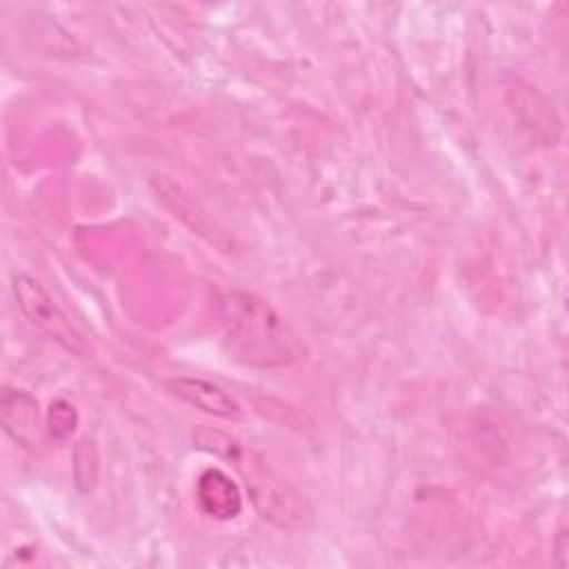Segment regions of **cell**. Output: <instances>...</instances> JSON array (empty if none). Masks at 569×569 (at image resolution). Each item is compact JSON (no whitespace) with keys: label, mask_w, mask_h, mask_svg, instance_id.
<instances>
[{"label":"cell","mask_w":569,"mask_h":569,"mask_svg":"<svg viewBox=\"0 0 569 569\" xmlns=\"http://www.w3.org/2000/svg\"><path fill=\"white\" fill-rule=\"evenodd\" d=\"M218 316L233 358L251 367H284L302 358L305 345L289 322L262 298L247 291L218 296Z\"/></svg>","instance_id":"1"},{"label":"cell","mask_w":569,"mask_h":569,"mask_svg":"<svg viewBox=\"0 0 569 569\" xmlns=\"http://www.w3.org/2000/svg\"><path fill=\"white\" fill-rule=\"evenodd\" d=\"M13 296L20 311L33 327H38L42 333H47L69 353L82 356V358L87 356L89 349L84 338L71 325V320L60 311V307L53 302L49 291L36 278L27 273H18L13 278Z\"/></svg>","instance_id":"2"},{"label":"cell","mask_w":569,"mask_h":569,"mask_svg":"<svg viewBox=\"0 0 569 569\" xmlns=\"http://www.w3.org/2000/svg\"><path fill=\"white\" fill-rule=\"evenodd\" d=\"M151 187L158 196V200L164 202L167 209L173 211L176 218H180L193 233H198L200 238H204L209 244L218 247L220 251H233V240L231 236L218 224V220L213 216H209L207 209H202V204L187 193L176 180L167 178V176H156L151 180Z\"/></svg>","instance_id":"3"},{"label":"cell","mask_w":569,"mask_h":569,"mask_svg":"<svg viewBox=\"0 0 569 569\" xmlns=\"http://www.w3.org/2000/svg\"><path fill=\"white\" fill-rule=\"evenodd\" d=\"M249 493L258 507V511L280 527H296L302 518L305 502L302 498L291 491L287 485L278 482L276 478L267 476L264 471H256L247 476Z\"/></svg>","instance_id":"4"},{"label":"cell","mask_w":569,"mask_h":569,"mask_svg":"<svg viewBox=\"0 0 569 569\" xmlns=\"http://www.w3.org/2000/svg\"><path fill=\"white\" fill-rule=\"evenodd\" d=\"M164 389L176 396L178 400L191 405L193 409H200L209 416H218V418H240L242 409L240 405L231 398V393H227L224 389H220L218 385L204 380V378H191V376H176L164 380Z\"/></svg>","instance_id":"5"},{"label":"cell","mask_w":569,"mask_h":569,"mask_svg":"<svg viewBox=\"0 0 569 569\" xmlns=\"http://www.w3.org/2000/svg\"><path fill=\"white\" fill-rule=\"evenodd\" d=\"M198 500L209 516L220 518V520L236 518L242 507L238 487L220 469H207L200 476Z\"/></svg>","instance_id":"6"},{"label":"cell","mask_w":569,"mask_h":569,"mask_svg":"<svg viewBox=\"0 0 569 569\" xmlns=\"http://www.w3.org/2000/svg\"><path fill=\"white\" fill-rule=\"evenodd\" d=\"M2 425L4 431L20 445H27V431H31L38 422V405L36 400L18 389H4L0 400Z\"/></svg>","instance_id":"7"},{"label":"cell","mask_w":569,"mask_h":569,"mask_svg":"<svg viewBox=\"0 0 569 569\" xmlns=\"http://www.w3.org/2000/svg\"><path fill=\"white\" fill-rule=\"evenodd\" d=\"M73 425H76V411L69 402L64 400H56L51 407H49V431L56 436V438H64L73 431Z\"/></svg>","instance_id":"8"}]
</instances>
